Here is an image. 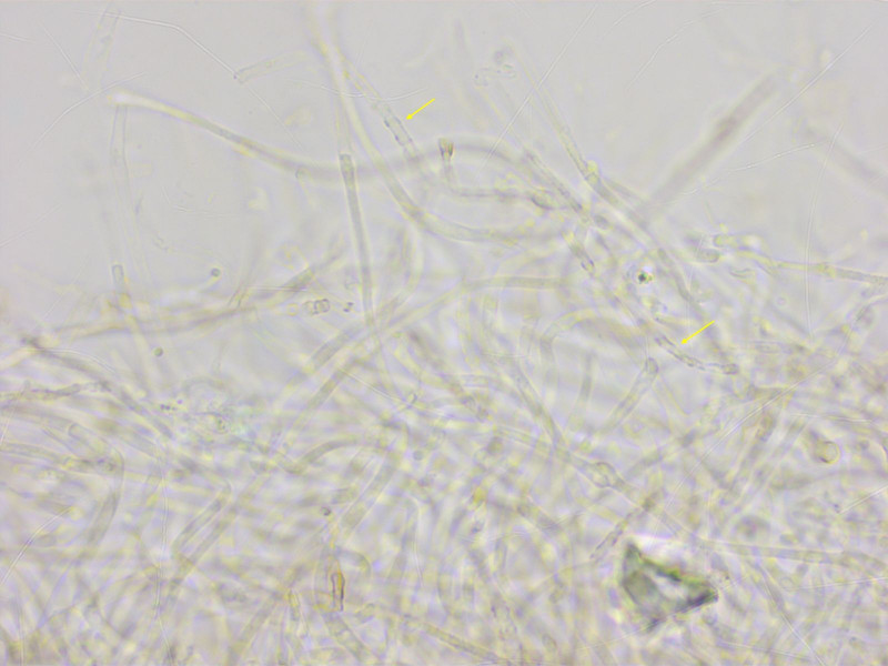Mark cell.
Wrapping results in <instances>:
<instances>
[{
  "mask_svg": "<svg viewBox=\"0 0 888 666\" xmlns=\"http://www.w3.org/2000/svg\"><path fill=\"white\" fill-rule=\"evenodd\" d=\"M622 583L640 613L653 623L709 603L716 596L708 583L658 565L633 546L625 555Z\"/></svg>",
  "mask_w": 888,
  "mask_h": 666,
  "instance_id": "obj_1",
  "label": "cell"
}]
</instances>
